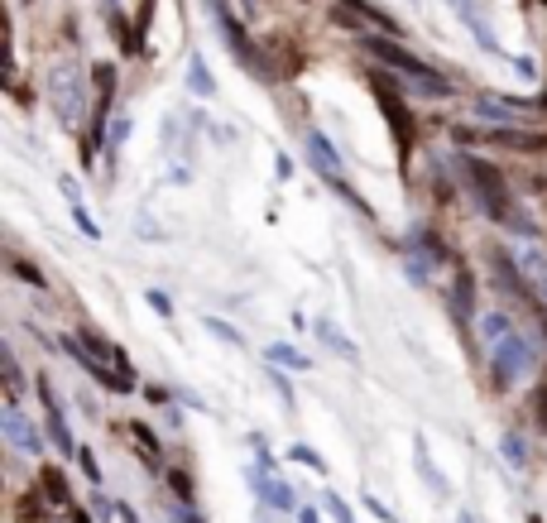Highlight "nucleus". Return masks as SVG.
Segmentation results:
<instances>
[{
  "instance_id": "39",
  "label": "nucleus",
  "mask_w": 547,
  "mask_h": 523,
  "mask_svg": "<svg viewBox=\"0 0 547 523\" xmlns=\"http://www.w3.org/2000/svg\"><path fill=\"white\" fill-rule=\"evenodd\" d=\"M73 523H92V514L87 509H73Z\"/></svg>"
},
{
  "instance_id": "26",
  "label": "nucleus",
  "mask_w": 547,
  "mask_h": 523,
  "mask_svg": "<svg viewBox=\"0 0 547 523\" xmlns=\"http://www.w3.org/2000/svg\"><path fill=\"white\" fill-rule=\"evenodd\" d=\"M168 485L178 490L182 504H192V480H188V471H168Z\"/></svg>"
},
{
  "instance_id": "37",
  "label": "nucleus",
  "mask_w": 547,
  "mask_h": 523,
  "mask_svg": "<svg viewBox=\"0 0 547 523\" xmlns=\"http://www.w3.org/2000/svg\"><path fill=\"white\" fill-rule=\"evenodd\" d=\"M173 519H178V523H202L198 514H192V504H182V509H178V514H173Z\"/></svg>"
},
{
  "instance_id": "33",
  "label": "nucleus",
  "mask_w": 547,
  "mask_h": 523,
  "mask_svg": "<svg viewBox=\"0 0 547 523\" xmlns=\"http://www.w3.org/2000/svg\"><path fill=\"white\" fill-rule=\"evenodd\" d=\"M533 413H538V423L547 428V384H543V389H533Z\"/></svg>"
},
{
  "instance_id": "25",
  "label": "nucleus",
  "mask_w": 547,
  "mask_h": 523,
  "mask_svg": "<svg viewBox=\"0 0 547 523\" xmlns=\"http://www.w3.org/2000/svg\"><path fill=\"white\" fill-rule=\"evenodd\" d=\"M471 298H475V283H471V274L461 269V279H456V308L471 312Z\"/></svg>"
},
{
  "instance_id": "5",
  "label": "nucleus",
  "mask_w": 547,
  "mask_h": 523,
  "mask_svg": "<svg viewBox=\"0 0 547 523\" xmlns=\"http://www.w3.org/2000/svg\"><path fill=\"white\" fill-rule=\"evenodd\" d=\"M49 101H53V111H58L63 126H82V111H87V101H82L77 63H58V67L49 73Z\"/></svg>"
},
{
  "instance_id": "29",
  "label": "nucleus",
  "mask_w": 547,
  "mask_h": 523,
  "mask_svg": "<svg viewBox=\"0 0 547 523\" xmlns=\"http://www.w3.org/2000/svg\"><path fill=\"white\" fill-rule=\"evenodd\" d=\"M130 432L139 437V447H145V451H154V457H159V437H154V432L145 428V423H130Z\"/></svg>"
},
{
  "instance_id": "17",
  "label": "nucleus",
  "mask_w": 547,
  "mask_h": 523,
  "mask_svg": "<svg viewBox=\"0 0 547 523\" xmlns=\"http://www.w3.org/2000/svg\"><path fill=\"white\" fill-rule=\"evenodd\" d=\"M485 135H490V140H499V144H509V149H543L547 144V135H518L509 126H504V130H485Z\"/></svg>"
},
{
  "instance_id": "20",
  "label": "nucleus",
  "mask_w": 547,
  "mask_h": 523,
  "mask_svg": "<svg viewBox=\"0 0 547 523\" xmlns=\"http://www.w3.org/2000/svg\"><path fill=\"white\" fill-rule=\"evenodd\" d=\"M255 485H260V494H264V500H269L274 509H293V490L284 485V480H274V475H269V480H264V475H260V480H255Z\"/></svg>"
},
{
  "instance_id": "2",
  "label": "nucleus",
  "mask_w": 547,
  "mask_h": 523,
  "mask_svg": "<svg viewBox=\"0 0 547 523\" xmlns=\"http://www.w3.org/2000/svg\"><path fill=\"white\" fill-rule=\"evenodd\" d=\"M461 169H466V178H471V187H475V197H481V206L495 222H504V226H514V231H533V222L528 216H518L514 212V197H509V187H504V178H499V169L495 163H485V159H461Z\"/></svg>"
},
{
  "instance_id": "42",
  "label": "nucleus",
  "mask_w": 547,
  "mask_h": 523,
  "mask_svg": "<svg viewBox=\"0 0 547 523\" xmlns=\"http://www.w3.org/2000/svg\"><path fill=\"white\" fill-rule=\"evenodd\" d=\"M543 5H547V0H543Z\"/></svg>"
},
{
  "instance_id": "12",
  "label": "nucleus",
  "mask_w": 547,
  "mask_h": 523,
  "mask_svg": "<svg viewBox=\"0 0 547 523\" xmlns=\"http://www.w3.org/2000/svg\"><path fill=\"white\" fill-rule=\"evenodd\" d=\"M413 461H418V471L428 475L432 494H437V500H446V494H452V490H446V480L437 475V466H432V457H428V442H423V437H418V442H413Z\"/></svg>"
},
{
  "instance_id": "11",
  "label": "nucleus",
  "mask_w": 547,
  "mask_h": 523,
  "mask_svg": "<svg viewBox=\"0 0 547 523\" xmlns=\"http://www.w3.org/2000/svg\"><path fill=\"white\" fill-rule=\"evenodd\" d=\"M58 187H63V197H67V212H73V222L82 226V236H87V240H101V231H96V222L87 216V202H82V187L73 183V178H58Z\"/></svg>"
},
{
  "instance_id": "16",
  "label": "nucleus",
  "mask_w": 547,
  "mask_h": 523,
  "mask_svg": "<svg viewBox=\"0 0 547 523\" xmlns=\"http://www.w3.org/2000/svg\"><path fill=\"white\" fill-rule=\"evenodd\" d=\"M490 269H495V279L509 288V293H524V283H518V274H514V259L504 250H490Z\"/></svg>"
},
{
  "instance_id": "31",
  "label": "nucleus",
  "mask_w": 547,
  "mask_h": 523,
  "mask_svg": "<svg viewBox=\"0 0 547 523\" xmlns=\"http://www.w3.org/2000/svg\"><path fill=\"white\" fill-rule=\"evenodd\" d=\"M288 457H293V461H303V466H313V471H322V457H317L313 447H293Z\"/></svg>"
},
{
  "instance_id": "19",
  "label": "nucleus",
  "mask_w": 547,
  "mask_h": 523,
  "mask_svg": "<svg viewBox=\"0 0 547 523\" xmlns=\"http://www.w3.org/2000/svg\"><path fill=\"white\" fill-rule=\"evenodd\" d=\"M481 336L490 341V346H499V341L514 336V327H509V318H504V312H490V318H481Z\"/></svg>"
},
{
  "instance_id": "1",
  "label": "nucleus",
  "mask_w": 547,
  "mask_h": 523,
  "mask_svg": "<svg viewBox=\"0 0 547 523\" xmlns=\"http://www.w3.org/2000/svg\"><path fill=\"white\" fill-rule=\"evenodd\" d=\"M360 48L370 53V58H380L384 67H394V73H403V77L413 82V92H423V96H437V101H442V96H452V82H446V77L437 73V67H428L423 58H413V53L403 48L399 39H384V34H365V39H360Z\"/></svg>"
},
{
  "instance_id": "8",
  "label": "nucleus",
  "mask_w": 547,
  "mask_h": 523,
  "mask_svg": "<svg viewBox=\"0 0 547 523\" xmlns=\"http://www.w3.org/2000/svg\"><path fill=\"white\" fill-rule=\"evenodd\" d=\"M0 432L10 437V447H15V451H30V457H39V451H44V432H39L34 423L24 418L20 404H5V413H0Z\"/></svg>"
},
{
  "instance_id": "4",
  "label": "nucleus",
  "mask_w": 547,
  "mask_h": 523,
  "mask_svg": "<svg viewBox=\"0 0 547 523\" xmlns=\"http://www.w3.org/2000/svg\"><path fill=\"white\" fill-rule=\"evenodd\" d=\"M207 10L216 15V30H221V39H226V48H231V58L245 67V73H255V77H264V63H260V48H255V39L245 34V24L231 15V5L226 0H207Z\"/></svg>"
},
{
  "instance_id": "24",
  "label": "nucleus",
  "mask_w": 547,
  "mask_h": 523,
  "mask_svg": "<svg viewBox=\"0 0 547 523\" xmlns=\"http://www.w3.org/2000/svg\"><path fill=\"white\" fill-rule=\"evenodd\" d=\"M154 5H159V0H139V15H135V39H139V48H145V30H149V20H154Z\"/></svg>"
},
{
  "instance_id": "30",
  "label": "nucleus",
  "mask_w": 547,
  "mask_h": 523,
  "mask_svg": "<svg viewBox=\"0 0 547 523\" xmlns=\"http://www.w3.org/2000/svg\"><path fill=\"white\" fill-rule=\"evenodd\" d=\"M327 509L336 514V523H356V514L346 509V500H341V494H327Z\"/></svg>"
},
{
  "instance_id": "14",
  "label": "nucleus",
  "mask_w": 547,
  "mask_h": 523,
  "mask_svg": "<svg viewBox=\"0 0 547 523\" xmlns=\"http://www.w3.org/2000/svg\"><path fill=\"white\" fill-rule=\"evenodd\" d=\"M0 370H5V398H10V404H20L24 379H20V361H15V351H10V346H0Z\"/></svg>"
},
{
  "instance_id": "7",
  "label": "nucleus",
  "mask_w": 547,
  "mask_h": 523,
  "mask_svg": "<svg viewBox=\"0 0 547 523\" xmlns=\"http://www.w3.org/2000/svg\"><path fill=\"white\" fill-rule=\"evenodd\" d=\"M307 159H313V169H317L322 178H327L331 187H341V192H346V197H350V206L370 212V206H365V202L356 197V192L346 187V178H341V159H336V149L327 144V135H322V130H307Z\"/></svg>"
},
{
  "instance_id": "22",
  "label": "nucleus",
  "mask_w": 547,
  "mask_h": 523,
  "mask_svg": "<svg viewBox=\"0 0 547 523\" xmlns=\"http://www.w3.org/2000/svg\"><path fill=\"white\" fill-rule=\"evenodd\" d=\"M44 490H49L53 504H67V480H63L58 466H44Z\"/></svg>"
},
{
  "instance_id": "18",
  "label": "nucleus",
  "mask_w": 547,
  "mask_h": 523,
  "mask_svg": "<svg viewBox=\"0 0 547 523\" xmlns=\"http://www.w3.org/2000/svg\"><path fill=\"white\" fill-rule=\"evenodd\" d=\"M264 361H274V365H284V370H307L313 361H307L303 351H293V346H284V341H274L269 351H264Z\"/></svg>"
},
{
  "instance_id": "32",
  "label": "nucleus",
  "mask_w": 547,
  "mask_h": 523,
  "mask_svg": "<svg viewBox=\"0 0 547 523\" xmlns=\"http://www.w3.org/2000/svg\"><path fill=\"white\" fill-rule=\"evenodd\" d=\"M15 274H20V279H30L34 288H44V274H39L34 265H24V259H15Z\"/></svg>"
},
{
  "instance_id": "9",
  "label": "nucleus",
  "mask_w": 547,
  "mask_h": 523,
  "mask_svg": "<svg viewBox=\"0 0 547 523\" xmlns=\"http://www.w3.org/2000/svg\"><path fill=\"white\" fill-rule=\"evenodd\" d=\"M39 398H44V413H49V437L58 442L63 457H82L77 442H73V432H67V418H63V408H58V398H53V384L39 375Z\"/></svg>"
},
{
  "instance_id": "36",
  "label": "nucleus",
  "mask_w": 547,
  "mask_h": 523,
  "mask_svg": "<svg viewBox=\"0 0 547 523\" xmlns=\"http://www.w3.org/2000/svg\"><path fill=\"white\" fill-rule=\"evenodd\" d=\"M125 130H130V120H116V126H110V144H116V149L125 144Z\"/></svg>"
},
{
  "instance_id": "15",
  "label": "nucleus",
  "mask_w": 547,
  "mask_h": 523,
  "mask_svg": "<svg viewBox=\"0 0 547 523\" xmlns=\"http://www.w3.org/2000/svg\"><path fill=\"white\" fill-rule=\"evenodd\" d=\"M524 274L533 279V288H538V298L547 302V255L538 250V245H533V250L524 255Z\"/></svg>"
},
{
  "instance_id": "34",
  "label": "nucleus",
  "mask_w": 547,
  "mask_h": 523,
  "mask_svg": "<svg viewBox=\"0 0 547 523\" xmlns=\"http://www.w3.org/2000/svg\"><path fill=\"white\" fill-rule=\"evenodd\" d=\"M82 471H87V480H96V485H101V471H96V457H92V451H82Z\"/></svg>"
},
{
  "instance_id": "13",
  "label": "nucleus",
  "mask_w": 547,
  "mask_h": 523,
  "mask_svg": "<svg viewBox=\"0 0 547 523\" xmlns=\"http://www.w3.org/2000/svg\"><path fill=\"white\" fill-rule=\"evenodd\" d=\"M188 87L198 92V96H216L212 67H207V58H202V53H192V58H188Z\"/></svg>"
},
{
  "instance_id": "6",
  "label": "nucleus",
  "mask_w": 547,
  "mask_h": 523,
  "mask_svg": "<svg viewBox=\"0 0 547 523\" xmlns=\"http://www.w3.org/2000/svg\"><path fill=\"white\" fill-rule=\"evenodd\" d=\"M490 361H495V384H499V389H509V384H518L533 370V346L524 336H509V341H499V346H495Z\"/></svg>"
},
{
  "instance_id": "21",
  "label": "nucleus",
  "mask_w": 547,
  "mask_h": 523,
  "mask_svg": "<svg viewBox=\"0 0 547 523\" xmlns=\"http://www.w3.org/2000/svg\"><path fill=\"white\" fill-rule=\"evenodd\" d=\"M475 111L490 116V120H514L524 106H514V101H490V96H481V101H475Z\"/></svg>"
},
{
  "instance_id": "23",
  "label": "nucleus",
  "mask_w": 547,
  "mask_h": 523,
  "mask_svg": "<svg viewBox=\"0 0 547 523\" xmlns=\"http://www.w3.org/2000/svg\"><path fill=\"white\" fill-rule=\"evenodd\" d=\"M313 327H317V336H322V341H327V346H336V351H341V355H346V361H356V346H350V341H346V336H336V332H331V327H327V322H313Z\"/></svg>"
},
{
  "instance_id": "27",
  "label": "nucleus",
  "mask_w": 547,
  "mask_h": 523,
  "mask_svg": "<svg viewBox=\"0 0 547 523\" xmlns=\"http://www.w3.org/2000/svg\"><path fill=\"white\" fill-rule=\"evenodd\" d=\"M499 447H504V457H509L514 466H524V442H518L514 432H504V437H499Z\"/></svg>"
},
{
  "instance_id": "38",
  "label": "nucleus",
  "mask_w": 547,
  "mask_h": 523,
  "mask_svg": "<svg viewBox=\"0 0 547 523\" xmlns=\"http://www.w3.org/2000/svg\"><path fill=\"white\" fill-rule=\"evenodd\" d=\"M298 523H322V519H317V509H298Z\"/></svg>"
},
{
  "instance_id": "10",
  "label": "nucleus",
  "mask_w": 547,
  "mask_h": 523,
  "mask_svg": "<svg viewBox=\"0 0 547 523\" xmlns=\"http://www.w3.org/2000/svg\"><path fill=\"white\" fill-rule=\"evenodd\" d=\"M73 341L92 355V361H101L106 370H120V375H130V361H125V351H120V346H110L101 332H92V327H77V336H73Z\"/></svg>"
},
{
  "instance_id": "35",
  "label": "nucleus",
  "mask_w": 547,
  "mask_h": 523,
  "mask_svg": "<svg viewBox=\"0 0 547 523\" xmlns=\"http://www.w3.org/2000/svg\"><path fill=\"white\" fill-rule=\"evenodd\" d=\"M145 298H149V308H159V312H163V318H168V312H173V308H168V298L159 293V288H149V293H145Z\"/></svg>"
},
{
  "instance_id": "41",
  "label": "nucleus",
  "mask_w": 547,
  "mask_h": 523,
  "mask_svg": "<svg viewBox=\"0 0 547 523\" xmlns=\"http://www.w3.org/2000/svg\"><path fill=\"white\" fill-rule=\"evenodd\" d=\"M538 106H543V111H547V92H543V101H538Z\"/></svg>"
},
{
  "instance_id": "28",
  "label": "nucleus",
  "mask_w": 547,
  "mask_h": 523,
  "mask_svg": "<svg viewBox=\"0 0 547 523\" xmlns=\"http://www.w3.org/2000/svg\"><path fill=\"white\" fill-rule=\"evenodd\" d=\"M207 332H216L221 341H231V346H241V332H235V327H226V322H216V318H207Z\"/></svg>"
},
{
  "instance_id": "40",
  "label": "nucleus",
  "mask_w": 547,
  "mask_h": 523,
  "mask_svg": "<svg viewBox=\"0 0 547 523\" xmlns=\"http://www.w3.org/2000/svg\"><path fill=\"white\" fill-rule=\"evenodd\" d=\"M456 523H475V519H471V514H466V509H461V514H456Z\"/></svg>"
},
{
  "instance_id": "3",
  "label": "nucleus",
  "mask_w": 547,
  "mask_h": 523,
  "mask_svg": "<svg viewBox=\"0 0 547 523\" xmlns=\"http://www.w3.org/2000/svg\"><path fill=\"white\" fill-rule=\"evenodd\" d=\"M370 92H375V101H380V111L389 120V130H394V140H399V154H409L413 140H418V120L409 111V101L399 96V87L389 77H370Z\"/></svg>"
}]
</instances>
